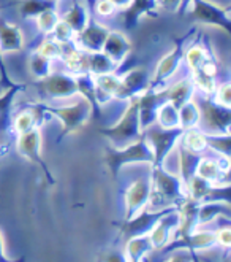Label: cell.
Listing matches in <instances>:
<instances>
[{
  "label": "cell",
  "instance_id": "9",
  "mask_svg": "<svg viewBox=\"0 0 231 262\" xmlns=\"http://www.w3.org/2000/svg\"><path fill=\"white\" fill-rule=\"evenodd\" d=\"M35 86L40 89L41 94L49 99L64 100L78 96V83L76 76L70 72H51L48 76L37 80Z\"/></svg>",
  "mask_w": 231,
  "mask_h": 262
},
{
  "label": "cell",
  "instance_id": "29",
  "mask_svg": "<svg viewBox=\"0 0 231 262\" xmlns=\"http://www.w3.org/2000/svg\"><path fill=\"white\" fill-rule=\"evenodd\" d=\"M119 69V66L114 60L106 56L103 51H95V53H89L87 57V72L92 76H98L105 73H113Z\"/></svg>",
  "mask_w": 231,
  "mask_h": 262
},
{
  "label": "cell",
  "instance_id": "50",
  "mask_svg": "<svg viewBox=\"0 0 231 262\" xmlns=\"http://www.w3.org/2000/svg\"><path fill=\"white\" fill-rule=\"evenodd\" d=\"M57 2H59V0H57Z\"/></svg>",
  "mask_w": 231,
  "mask_h": 262
},
{
  "label": "cell",
  "instance_id": "36",
  "mask_svg": "<svg viewBox=\"0 0 231 262\" xmlns=\"http://www.w3.org/2000/svg\"><path fill=\"white\" fill-rule=\"evenodd\" d=\"M208 135V149H212L223 158H229L231 140L229 134H206Z\"/></svg>",
  "mask_w": 231,
  "mask_h": 262
},
{
  "label": "cell",
  "instance_id": "5",
  "mask_svg": "<svg viewBox=\"0 0 231 262\" xmlns=\"http://www.w3.org/2000/svg\"><path fill=\"white\" fill-rule=\"evenodd\" d=\"M189 16L199 24L217 27L229 35L231 34V13L229 7H222L211 0H190L186 11Z\"/></svg>",
  "mask_w": 231,
  "mask_h": 262
},
{
  "label": "cell",
  "instance_id": "18",
  "mask_svg": "<svg viewBox=\"0 0 231 262\" xmlns=\"http://www.w3.org/2000/svg\"><path fill=\"white\" fill-rule=\"evenodd\" d=\"M177 223H179V216H177V210L173 208L166 211L165 214L157 220V223L153 224L149 230V237H150V242H152V246L153 250H163L165 246L171 242L173 238V234L177 227Z\"/></svg>",
  "mask_w": 231,
  "mask_h": 262
},
{
  "label": "cell",
  "instance_id": "32",
  "mask_svg": "<svg viewBox=\"0 0 231 262\" xmlns=\"http://www.w3.org/2000/svg\"><path fill=\"white\" fill-rule=\"evenodd\" d=\"M57 8V0H21L18 4L19 14L24 19H35L40 13Z\"/></svg>",
  "mask_w": 231,
  "mask_h": 262
},
{
  "label": "cell",
  "instance_id": "37",
  "mask_svg": "<svg viewBox=\"0 0 231 262\" xmlns=\"http://www.w3.org/2000/svg\"><path fill=\"white\" fill-rule=\"evenodd\" d=\"M59 19H60V16L57 13V8H51V10H46V11L40 13L35 18V23L43 35H51Z\"/></svg>",
  "mask_w": 231,
  "mask_h": 262
},
{
  "label": "cell",
  "instance_id": "38",
  "mask_svg": "<svg viewBox=\"0 0 231 262\" xmlns=\"http://www.w3.org/2000/svg\"><path fill=\"white\" fill-rule=\"evenodd\" d=\"M24 88H25L24 84H14L13 88H8L4 94L0 96V124H4V121L8 119L14 96H16L19 91H22Z\"/></svg>",
  "mask_w": 231,
  "mask_h": 262
},
{
  "label": "cell",
  "instance_id": "47",
  "mask_svg": "<svg viewBox=\"0 0 231 262\" xmlns=\"http://www.w3.org/2000/svg\"><path fill=\"white\" fill-rule=\"evenodd\" d=\"M189 4H190V0H182V4H181V8H179V11L177 13H184V11H186V8L189 7Z\"/></svg>",
  "mask_w": 231,
  "mask_h": 262
},
{
  "label": "cell",
  "instance_id": "19",
  "mask_svg": "<svg viewBox=\"0 0 231 262\" xmlns=\"http://www.w3.org/2000/svg\"><path fill=\"white\" fill-rule=\"evenodd\" d=\"M48 113L46 112V105H29L21 108L16 116L13 119V129L16 132V135L38 129L40 124L43 122V116Z\"/></svg>",
  "mask_w": 231,
  "mask_h": 262
},
{
  "label": "cell",
  "instance_id": "26",
  "mask_svg": "<svg viewBox=\"0 0 231 262\" xmlns=\"http://www.w3.org/2000/svg\"><path fill=\"white\" fill-rule=\"evenodd\" d=\"M212 51L209 50V46L203 45V43H192L190 46L186 48V53H184V62H186L190 69V72H196L201 69L206 62L212 60Z\"/></svg>",
  "mask_w": 231,
  "mask_h": 262
},
{
  "label": "cell",
  "instance_id": "42",
  "mask_svg": "<svg viewBox=\"0 0 231 262\" xmlns=\"http://www.w3.org/2000/svg\"><path fill=\"white\" fill-rule=\"evenodd\" d=\"M215 242L217 245H220L222 248H229L231 245V234H229V227H225V229H217L215 230Z\"/></svg>",
  "mask_w": 231,
  "mask_h": 262
},
{
  "label": "cell",
  "instance_id": "22",
  "mask_svg": "<svg viewBox=\"0 0 231 262\" xmlns=\"http://www.w3.org/2000/svg\"><path fill=\"white\" fill-rule=\"evenodd\" d=\"M22 50L24 37L21 29L5 18H0V51L5 56L8 53H19Z\"/></svg>",
  "mask_w": 231,
  "mask_h": 262
},
{
  "label": "cell",
  "instance_id": "13",
  "mask_svg": "<svg viewBox=\"0 0 231 262\" xmlns=\"http://www.w3.org/2000/svg\"><path fill=\"white\" fill-rule=\"evenodd\" d=\"M199 178L209 181L214 186H223V184H229L228 175H229V158L220 156V159L206 158L201 156L196 165V172Z\"/></svg>",
  "mask_w": 231,
  "mask_h": 262
},
{
  "label": "cell",
  "instance_id": "3",
  "mask_svg": "<svg viewBox=\"0 0 231 262\" xmlns=\"http://www.w3.org/2000/svg\"><path fill=\"white\" fill-rule=\"evenodd\" d=\"M101 135H105L111 142V146L116 148L125 146L143 135V129L140 124V113H138V97L129 100L127 108L122 113L119 121L111 127L101 129Z\"/></svg>",
  "mask_w": 231,
  "mask_h": 262
},
{
  "label": "cell",
  "instance_id": "11",
  "mask_svg": "<svg viewBox=\"0 0 231 262\" xmlns=\"http://www.w3.org/2000/svg\"><path fill=\"white\" fill-rule=\"evenodd\" d=\"M184 189H186V197L195 200L198 204L208 202V200H222V202L229 204V184L214 186V184L199 178L198 175H192L184 183Z\"/></svg>",
  "mask_w": 231,
  "mask_h": 262
},
{
  "label": "cell",
  "instance_id": "34",
  "mask_svg": "<svg viewBox=\"0 0 231 262\" xmlns=\"http://www.w3.org/2000/svg\"><path fill=\"white\" fill-rule=\"evenodd\" d=\"M34 51L44 56V57L51 59V60H56V59H62L64 57L65 45L57 41L53 35H44V38L37 45V48Z\"/></svg>",
  "mask_w": 231,
  "mask_h": 262
},
{
  "label": "cell",
  "instance_id": "30",
  "mask_svg": "<svg viewBox=\"0 0 231 262\" xmlns=\"http://www.w3.org/2000/svg\"><path fill=\"white\" fill-rule=\"evenodd\" d=\"M176 149H177V154H179V177H181L182 183H186L192 175H195L198 161H199V158L203 156V154H196V152H192V151L186 149L184 146L179 145V142L176 145Z\"/></svg>",
  "mask_w": 231,
  "mask_h": 262
},
{
  "label": "cell",
  "instance_id": "49",
  "mask_svg": "<svg viewBox=\"0 0 231 262\" xmlns=\"http://www.w3.org/2000/svg\"><path fill=\"white\" fill-rule=\"evenodd\" d=\"M7 7H8V5H0V11H4V10H5Z\"/></svg>",
  "mask_w": 231,
  "mask_h": 262
},
{
  "label": "cell",
  "instance_id": "6",
  "mask_svg": "<svg viewBox=\"0 0 231 262\" xmlns=\"http://www.w3.org/2000/svg\"><path fill=\"white\" fill-rule=\"evenodd\" d=\"M193 34H195V30H190L189 34L177 38L174 41L173 50L168 51L160 59V62L156 67V72H153V76L150 78V88L152 89H157V91L165 89L168 80H171L173 76L179 72L181 66L184 64V53H186L187 43Z\"/></svg>",
  "mask_w": 231,
  "mask_h": 262
},
{
  "label": "cell",
  "instance_id": "48",
  "mask_svg": "<svg viewBox=\"0 0 231 262\" xmlns=\"http://www.w3.org/2000/svg\"><path fill=\"white\" fill-rule=\"evenodd\" d=\"M84 2H86V5L89 8H92V7H94V4H95V0H84Z\"/></svg>",
  "mask_w": 231,
  "mask_h": 262
},
{
  "label": "cell",
  "instance_id": "2",
  "mask_svg": "<svg viewBox=\"0 0 231 262\" xmlns=\"http://www.w3.org/2000/svg\"><path fill=\"white\" fill-rule=\"evenodd\" d=\"M153 161V152L150 148V143L144 134L138 138V140L125 145V146H108L105 149V164L108 165L111 177L116 180L119 177V172L122 167L130 165V164H152Z\"/></svg>",
  "mask_w": 231,
  "mask_h": 262
},
{
  "label": "cell",
  "instance_id": "40",
  "mask_svg": "<svg viewBox=\"0 0 231 262\" xmlns=\"http://www.w3.org/2000/svg\"><path fill=\"white\" fill-rule=\"evenodd\" d=\"M211 97H212V100L215 103H219L222 106H226V108H229V106H231V88H229V83L228 81L219 83Z\"/></svg>",
  "mask_w": 231,
  "mask_h": 262
},
{
  "label": "cell",
  "instance_id": "14",
  "mask_svg": "<svg viewBox=\"0 0 231 262\" xmlns=\"http://www.w3.org/2000/svg\"><path fill=\"white\" fill-rule=\"evenodd\" d=\"M166 100L163 89H146L143 94L138 96V113H140V124L143 132L156 124L159 106Z\"/></svg>",
  "mask_w": 231,
  "mask_h": 262
},
{
  "label": "cell",
  "instance_id": "17",
  "mask_svg": "<svg viewBox=\"0 0 231 262\" xmlns=\"http://www.w3.org/2000/svg\"><path fill=\"white\" fill-rule=\"evenodd\" d=\"M150 88V76L144 67H136L129 70L125 75L120 76V91L119 97L122 100H130L138 97L146 89Z\"/></svg>",
  "mask_w": 231,
  "mask_h": 262
},
{
  "label": "cell",
  "instance_id": "27",
  "mask_svg": "<svg viewBox=\"0 0 231 262\" xmlns=\"http://www.w3.org/2000/svg\"><path fill=\"white\" fill-rule=\"evenodd\" d=\"M60 19L65 21L74 30V32L78 34L90 21L89 7L86 5L84 0H83V2H81V0H73V5L70 7V10L64 14V16H60Z\"/></svg>",
  "mask_w": 231,
  "mask_h": 262
},
{
  "label": "cell",
  "instance_id": "10",
  "mask_svg": "<svg viewBox=\"0 0 231 262\" xmlns=\"http://www.w3.org/2000/svg\"><path fill=\"white\" fill-rule=\"evenodd\" d=\"M16 151L25 161L32 162L41 168L46 180H48V183L51 184V186L56 184V180L51 175L48 164H46L44 159L41 158V132H40V129H34V130L19 134L18 140H16Z\"/></svg>",
  "mask_w": 231,
  "mask_h": 262
},
{
  "label": "cell",
  "instance_id": "46",
  "mask_svg": "<svg viewBox=\"0 0 231 262\" xmlns=\"http://www.w3.org/2000/svg\"><path fill=\"white\" fill-rule=\"evenodd\" d=\"M8 260L7 254H5V245H4V238H2V232H0V262Z\"/></svg>",
  "mask_w": 231,
  "mask_h": 262
},
{
  "label": "cell",
  "instance_id": "25",
  "mask_svg": "<svg viewBox=\"0 0 231 262\" xmlns=\"http://www.w3.org/2000/svg\"><path fill=\"white\" fill-rule=\"evenodd\" d=\"M229 218V204L222 202V200H208V202H201L198 205V227L206 226L217 220L219 216Z\"/></svg>",
  "mask_w": 231,
  "mask_h": 262
},
{
  "label": "cell",
  "instance_id": "8",
  "mask_svg": "<svg viewBox=\"0 0 231 262\" xmlns=\"http://www.w3.org/2000/svg\"><path fill=\"white\" fill-rule=\"evenodd\" d=\"M182 129H162L157 124L150 126L143 134L150 143L152 152H153V161L150 165H165L166 158L176 149V145L182 135Z\"/></svg>",
  "mask_w": 231,
  "mask_h": 262
},
{
  "label": "cell",
  "instance_id": "16",
  "mask_svg": "<svg viewBox=\"0 0 231 262\" xmlns=\"http://www.w3.org/2000/svg\"><path fill=\"white\" fill-rule=\"evenodd\" d=\"M111 29H108L106 26L90 19L87 23V26L81 30V32L76 34L74 37V46L80 50H84L87 53H95V51H101L103 43L110 34Z\"/></svg>",
  "mask_w": 231,
  "mask_h": 262
},
{
  "label": "cell",
  "instance_id": "44",
  "mask_svg": "<svg viewBox=\"0 0 231 262\" xmlns=\"http://www.w3.org/2000/svg\"><path fill=\"white\" fill-rule=\"evenodd\" d=\"M0 81H2V84L7 86V88H13L14 84H16V83L11 81V78L7 73V67L4 64V53L2 51H0Z\"/></svg>",
  "mask_w": 231,
  "mask_h": 262
},
{
  "label": "cell",
  "instance_id": "45",
  "mask_svg": "<svg viewBox=\"0 0 231 262\" xmlns=\"http://www.w3.org/2000/svg\"><path fill=\"white\" fill-rule=\"evenodd\" d=\"M110 2L117 8V10H125L129 5H130V2H132V0H110Z\"/></svg>",
  "mask_w": 231,
  "mask_h": 262
},
{
  "label": "cell",
  "instance_id": "43",
  "mask_svg": "<svg viewBox=\"0 0 231 262\" xmlns=\"http://www.w3.org/2000/svg\"><path fill=\"white\" fill-rule=\"evenodd\" d=\"M157 2V8L159 11L163 10V11H171V13H177L179 8H181V4L182 0H156Z\"/></svg>",
  "mask_w": 231,
  "mask_h": 262
},
{
  "label": "cell",
  "instance_id": "31",
  "mask_svg": "<svg viewBox=\"0 0 231 262\" xmlns=\"http://www.w3.org/2000/svg\"><path fill=\"white\" fill-rule=\"evenodd\" d=\"M156 124L162 129H177L179 127V108L169 100H165L157 110Z\"/></svg>",
  "mask_w": 231,
  "mask_h": 262
},
{
  "label": "cell",
  "instance_id": "7",
  "mask_svg": "<svg viewBox=\"0 0 231 262\" xmlns=\"http://www.w3.org/2000/svg\"><path fill=\"white\" fill-rule=\"evenodd\" d=\"M196 103L199 106V129L206 134H229V108L215 103L212 97L206 96H203Z\"/></svg>",
  "mask_w": 231,
  "mask_h": 262
},
{
  "label": "cell",
  "instance_id": "23",
  "mask_svg": "<svg viewBox=\"0 0 231 262\" xmlns=\"http://www.w3.org/2000/svg\"><path fill=\"white\" fill-rule=\"evenodd\" d=\"M153 251V246L150 242L149 234H138V235H132L129 237L125 248H124V260H130V262H140L144 260L150 253Z\"/></svg>",
  "mask_w": 231,
  "mask_h": 262
},
{
  "label": "cell",
  "instance_id": "20",
  "mask_svg": "<svg viewBox=\"0 0 231 262\" xmlns=\"http://www.w3.org/2000/svg\"><path fill=\"white\" fill-rule=\"evenodd\" d=\"M159 8L156 0H132L130 5L122 10V19L127 29L135 27L144 16H157Z\"/></svg>",
  "mask_w": 231,
  "mask_h": 262
},
{
  "label": "cell",
  "instance_id": "21",
  "mask_svg": "<svg viewBox=\"0 0 231 262\" xmlns=\"http://www.w3.org/2000/svg\"><path fill=\"white\" fill-rule=\"evenodd\" d=\"M101 51L106 56H110L117 66H120L129 57L132 51V43L124 34L119 32V30H110V34H108L103 43Z\"/></svg>",
  "mask_w": 231,
  "mask_h": 262
},
{
  "label": "cell",
  "instance_id": "12",
  "mask_svg": "<svg viewBox=\"0 0 231 262\" xmlns=\"http://www.w3.org/2000/svg\"><path fill=\"white\" fill-rule=\"evenodd\" d=\"M152 192V184H150V177H140L136 178L125 191L124 200H125V214L124 221L133 218L136 213L144 210L149 204Z\"/></svg>",
  "mask_w": 231,
  "mask_h": 262
},
{
  "label": "cell",
  "instance_id": "1",
  "mask_svg": "<svg viewBox=\"0 0 231 262\" xmlns=\"http://www.w3.org/2000/svg\"><path fill=\"white\" fill-rule=\"evenodd\" d=\"M152 192L147 208L159 210L165 207H176L186 197V189L179 175L165 170L163 165H150Z\"/></svg>",
  "mask_w": 231,
  "mask_h": 262
},
{
  "label": "cell",
  "instance_id": "33",
  "mask_svg": "<svg viewBox=\"0 0 231 262\" xmlns=\"http://www.w3.org/2000/svg\"><path fill=\"white\" fill-rule=\"evenodd\" d=\"M199 126V106L195 99L179 106V127L182 130Z\"/></svg>",
  "mask_w": 231,
  "mask_h": 262
},
{
  "label": "cell",
  "instance_id": "39",
  "mask_svg": "<svg viewBox=\"0 0 231 262\" xmlns=\"http://www.w3.org/2000/svg\"><path fill=\"white\" fill-rule=\"evenodd\" d=\"M57 41H60L62 45H68V43H73L74 41V37H76V32L74 30L62 19H59V23L56 24L53 34H51Z\"/></svg>",
  "mask_w": 231,
  "mask_h": 262
},
{
  "label": "cell",
  "instance_id": "28",
  "mask_svg": "<svg viewBox=\"0 0 231 262\" xmlns=\"http://www.w3.org/2000/svg\"><path fill=\"white\" fill-rule=\"evenodd\" d=\"M179 145L192 152L204 154L208 151V135L199 127L187 129L182 132V135L179 138Z\"/></svg>",
  "mask_w": 231,
  "mask_h": 262
},
{
  "label": "cell",
  "instance_id": "35",
  "mask_svg": "<svg viewBox=\"0 0 231 262\" xmlns=\"http://www.w3.org/2000/svg\"><path fill=\"white\" fill-rule=\"evenodd\" d=\"M53 62L54 60L44 57L38 53H32L27 60V66H29V72L32 73V76L35 80H41L44 76H48L53 72Z\"/></svg>",
  "mask_w": 231,
  "mask_h": 262
},
{
  "label": "cell",
  "instance_id": "4",
  "mask_svg": "<svg viewBox=\"0 0 231 262\" xmlns=\"http://www.w3.org/2000/svg\"><path fill=\"white\" fill-rule=\"evenodd\" d=\"M46 112L56 116L60 124H62V132L59 135V142L65 138L67 135H71L74 132H80L86 127V124L90 121L94 115V106H92L86 99H80L73 103L60 105V106H48L46 105Z\"/></svg>",
  "mask_w": 231,
  "mask_h": 262
},
{
  "label": "cell",
  "instance_id": "24",
  "mask_svg": "<svg viewBox=\"0 0 231 262\" xmlns=\"http://www.w3.org/2000/svg\"><path fill=\"white\" fill-rule=\"evenodd\" d=\"M163 92H165L166 100L174 103L177 108H179V106H182L184 103L190 102L192 99H195V94H196L193 81H192L190 76H187V78H184V80L171 84L169 88H165Z\"/></svg>",
  "mask_w": 231,
  "mask_h": 262
},
{
  "label": "cell",
  "instance_id": "41",
  "mask_svg": "<svg viewBox=\"0 0 231 262\" xmlns=\"http://www.w3.org/2000/svg\"><path fill=\"white\" fill-rule=\"evenodd\" d=\"M92 10L95 11V14L97 16H100V18H111V16H114V14L119 11L110 0H95V4H94V7H92Z\"/></svg>",
  "mask_w": 231,
  "mask_h": 262
},
{
  "label": "cell",
  "instance_id": "15",
  "mask_svg": "<svg viewBox=\"0 0 231 262\" xmlns=\"http://www.w3.org/2000/svg\"><path fill=\"white\" fill-rule=\"evenodd\" d=\"M176 207H165V208H159V210H152V208H144L140 213H136L133 218L125 220L124 224L120 226V234L122 235H138V234H146L150 230V227L157 223V220L165 214L166 211L173 210Z\"/></svg>",
  "mask_w": 231,
  "mask_h": 262
}]
</instances>
